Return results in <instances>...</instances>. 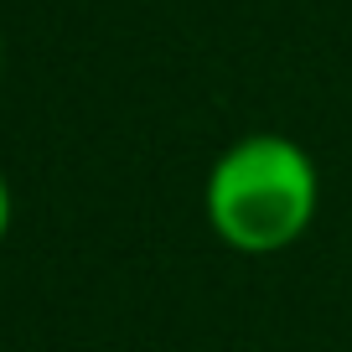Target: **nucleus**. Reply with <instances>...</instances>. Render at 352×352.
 I'll list each match as a JSON object with an SVG mask.
<instances>
[{
	"label": "nucleus",
	"mask_w": 352,
	"mask_h": 352,
	"mask_svg": "<svg viewBox=\"0 0 352 352\" xmlns=\"http://www.w3.org/2000/svg\"><path fill=\"white\" fill-rule=\"evenodd\" d=\"M321 208V171L300 140L280 130L239 135L202 182V212L233 254H285Z\"/></svg>",
	"instance_id": "nucleus-1"
},
{
	"label": "nucleus",
	"mask_w": 352,
	"mask_h": 352,
	"mask_svg": "<svg viewBox=\"0 0 352 352\" xmlns=\"http://www.w3.org/2000/svg\"><path fill=\"white\" fill-rule=\"evenodd\" d=\"M11 218H16V197H11L6 171H0V243H6V233H11Z\"/></svg>",
	"instance_id": "nucleus-2"
}]
</instances>
